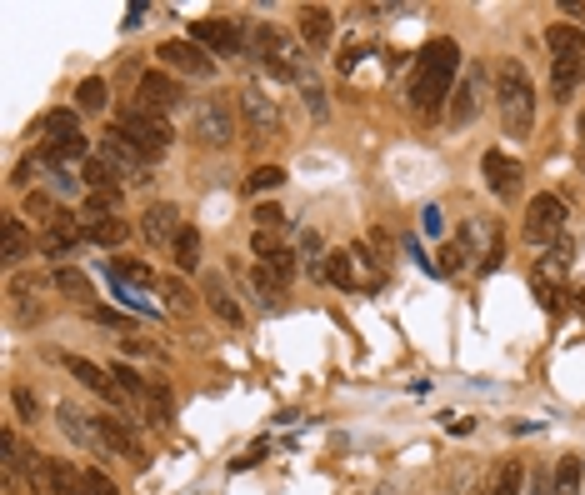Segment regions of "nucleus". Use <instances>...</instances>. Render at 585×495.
<instances>
[{"label":"nucleus","mask_w":585,"mask_h":495,"mask_svg":"<svg viewBox=\"0 0 585 495\" xmlns=\"http://www.w3.org/2000/svg\"><path fill=\"white\" fill-rule=\"evenodd\" d=\"M461 70V46L455 40H431L416 60V76H410V105L420 115L441 111V100L451 96V80Z\"/></svg>","instance_id":"obj_1"},{"label":"nucleus","mask_w":585,"mask_h":495,"mask_svg":"<svg viewBox=\"0 0 585 495\" xmlns=\"http://www.w3.org/2000/svg\"><path fill=\"white\" fill-rule=\"evenodd\" d=\"M495 96H501V111H505V131L510 135H530L536 125V90H530V76L520 60H505L501 76H495Z\"/></svg>","instance_id":"obj_2"},{"label":"nucleus","mask_w":585,"mask_h":495,"mask_svg":"<svg viewBox=\"0 0 585 495\" xmlns=\"http://www.w3.org/2000/svg\"><path fill=\"white\" fill-rule=\"evenodd\" d=\"M111 131H121L125 141H131L135 151L145 155V161H161V155L170 151V141H176V131H170V121H165V115L141 111V105H125V111L115 115V125H111Z\"/></svg>","instance_id":"obj_3"},{"label":"nucleus","mask_w":585,"mask_h":495,"mask_svg":"<svg viewBox=\"0 0 585 495\" xmlns=\"http://www.w3.org/2000/svg\"><path fill=\"white\" fill-rule=\"evenodd\" d=\"M196 141L210 145V151L236 141V105H230V96H210L196 105Z\"/></svg>","instance_id":"obj_4"},{"label":"nucleus","mask_w":585,"mask_h":495,"mask_svg":"<svg viewBox=\"0 0 585 495\" xmlns=\"http://www.w3.org/2000/svg\"><path fill=\"white\" fill-rule=\"evenodd\" d=\"M26 480H30L36 495H80L76 470H70L66 460H56V456H40V450L26 456Z\"/></svg>","instance_id":"obj_5"},{"label":"nucleus","mask_w":585,"mask_h":495,"mask_svg":"<svg viewBox=\"0 0 585 495\" xmlns=\"http://www.w3.org/2000/svg\"><path fill=\"white\" fill-rule=\"evenodd\" d=\"M520 236L536 240V246L560 240V236H566V200H560V195H536L526 205V226H520Z\"/></svg>","instance_id":"obj_6"},{"label":"nucleus","mask_w":585,"mask_h":495,"mask_svg":"<svg viewBox=\"0 0 585 495\" xmlns=\"http://www.w3.org/2000/svg\"><path fill=\"white\" fill-rule=\"evenodd\" d=\"M155 60H165L170 70H180V76H196V80H210V76H216V56H210L206 46H196V40H161V46H155Z\"/></svg>","instance_id":"obj_7"},{"label":"nucleus","mask_w":585,"mask_h":495,"mask_svg":"<svg viewBox=\"0 0 585 495\" xmlns=\"http://www.w3.org/2000/svg\"><path fill=\"white\" fill-rule=\"evenodd\" d=\"M190 40H196V46H206L210 56H236V50H246V30H240L236 20H226V16L190 20Z\"/></svg>","instance_id":"obj_8"},{"label":"nucleus","mask_w":585,"mask_h":495,"mask_svg":"<svg viewBox=\"0 0 585 495\" xmlns=\"http://www.w3.org/2000/svg\"><path fill=\"white\" fill-rule=\"evenodd\" d=\"M240 115H246V125H250V135L255 141H271V135H281L285 131V121H281V105H275L265 90H255L246 86L240 90Z\"/></svg>","instance_id":"obj_9"},{"label":"nucleus","mask_w":585,"mask_h":495,"mask_svg":"<svg viewBox=\"0 0 585 495\" xmlns=\"http://www.w3.org/2000/svg\"><path fill=\"white\" fill-rule=\"evenodd\" d=\"M180 100H186V90H180V80L165 76V70H145L141 86H135V105H141V111L165 115V111H176Z\"/></svg>","instance_id":"obj_10"},{"label":"nucleus","mask_w":585,"mask_h":495,"mask_svg":"<svg viewBox=\"0 0 585 495\" xmlns=\"http://www.w3.org/2000/svg\"><path fill=\"white\" fill-rule=\"evenodd\" d=\"M66 365H70V375H76L85 391H95L101 400H111L115 410H131V395H125L121 385H115V375H111V371H101V365L85 361V355H66Z\"/></svg>","instance_id":"obj_11"},{"label":"nucleus","mask_w":585,"mask_h":495,"mask_svg":"<svg viewBox=\"0 0 585 495\" xmlns=\"http://www.w3.org/2000/svg\"><path fill=\"white\" fill-rule=\"evenodd\" d=\"M101 155L115 165V171H121V181H131V185H141V181H145V171H151V161H145V155L135 151V145L125 141L121 131H111V135H105Z\"/></svg>","instance_id":"obj_12"},{"label":"nucleus","mask_w":585,"mask_h":495,"mask_svg":"<svg viewBox=\"0 0 585 495\" xmlns=\"http://www.w3.org/2000/svg\"><path fill=\"white\" fill-rule=\"evenodd\" d=\"M95 436H101V446L121 450L125 460H135V466H145V446H141V436H135L125 420H115V416H95Z\"/></svg>","instance_id":"obj_13"},{"label":"nucleus","mask_w":585,"mask_h":495,"mask_svg":"<svg viewBox=\"0 0 585 495\" xmlns=\"http://www.w3.org/2000/svg\"><path fill=\"white\" fill-rule=\"evenodd\" d=\"M481 171H485V181H491L495 195L516 200V191H520V161H510L505 151H485L481 155Z\"/></svg>","instance_id":"obj_14"},{"label":"nucleus","mask_w":585,"mask_h":495,"mask_svg":"<svg viewBox=\"0 0 585 495\" xmlns=\"http://www.w3.org/2000/svg\"><path fill=\"white\" fill-rule=\"evenodd\" d=\"M145 240H151V246H176V236H180V210L176 205H165V200H161V205H151V210H145Z\"/></svg>","instance_id":"obj_15"},{"label":"nucleus","mask_w":585,"mask_h":495,"mask_svg":"<svg viewBox=\"0 0 585 495\" xmlns=\"http://www.w3.org/2000/svg\"><path fill=\"white\" fill-rule=\"evenodd\" d=\"M301 36H305V46L325 50V46H331V36H335V16L325 5H305L301 10Z\"/></svg>","instance_id":"obj_16"},{"label":"nucleus","mask_w":585,"mask_h":495,"mask_svg":"<svg viewBox=\"0 0 585 495\" xmlns=\"http://www.w3.org/2000/svg\"><path fill=\"white\" fill-rule=\"evenodd\" d=\"M0 256H5V266H20L30 256V236H26V220L20 216L0 220Z\"/></svg>","instance_id":"obj_17"},{"label":"nucleus","mask_w":585,"mask_h":495,"mask_svg":"<svg viewBox=\"0 0 585 495\" xmlns=\"http://www.w3.org/2000/svg\"><path fill=\"white\" fill-rule=\"evenodd\" d=\"M56 420H60V430H66L70 440H76V446H85V450H101V436H95V420H85L76 405H56Z\"/></svg>","instance_id":"obj_18"},{"label":"nucleus","mask_w":585,"mask_h":495,"mask_svg":"<svg viewBox=\"0 0 585 495\" xmlns=\"http://www.w3.org/2000/svg\"><path fill=\"white\" fill-rule=\"evenodd\" d=\"M40 135H46L40 145H66V141H76V135H80V115H76V111H46V115H40Z\"/></svg>","instance_id":"obj_19"},{"label":"nucleus","mask_w":585,"mask_h":495,"mask_svg":"<svg viewBox=\"0 0 585 495\" xmlns=\"http://www.w3.org/2000/svg\"><path fill=\"white\" fill-rule=\"evenodd\" d=\"M475 105H481V70L475 76H465L461 86H455V96H451V111H445V121L451 125H465L475 115Z\"/></svg>","instance_id":"obj_20"},{"label":"nucleus","mask_w":585,"mask_h":495,"mask_svg":"<svg viewBox=\"0 0 585 495\" xmlns=\"http://www.w3.org/2000/svg\"><path fill=\"white\" fill-rule=\"evenodd\" d=\"M546 46H550V60H585V36L576 26H550Z\"/></svg>","instance_id":"obj_21"},{"label":"nucleus","mask_w":585,"mask_h":495,"mask_svg":"<svg viewBox=\"0 0 585 495\" xmlns=\"http://www.w3.org/2000/svg\"><path fill=\"white\" fill-rule=\"evenodd\" d=\"M570 256H576V246H570L566 236H560V240H550V246H546V256H540V266H536V280H556V286H560V276L570 270Z\"/></svg>","instance_id":"obj_22"},{"label":"nucleus","mask_w":585,"mask_h":495,"mask_svg":"<svg viewBox=\"0 0 585 495\" xmlns=\"http://www.w3.org/2000/svg\"><path fill=\"white\" fill-rule=\"evenodd\" d=\"M206 300H210V311H216L226 325H246V311L230 300V290H226V280H220V276H206Z\"/></svg>","instance_id":"obj_23"},{"label":"nucleus","mask_w":585,"mask_h":495,"mask_svg":"<svg viewBox=\"0 0 585 495\" xmlns=\"http://www.w3.org/2000/svg\"><path fill=\"white\" fill-rule=\"evenodd\" d=\"M26 216H30V220H40L46 230L70 226V220H76V216H66V210H60V205H56V200H50L46 191H30V195H26Z\"/></svg>","instance_id":"obj_24"},{"label":"nucleus","mask_w":585,"mask_h":495,"mask_svg":"<svg viewBox=\"0 0 585 495\" xmlns=\"http://www.w3.org/2000/svg\"><path fill=\"white\" fill-rule=\"evenodd\" d=\"M80 181H85V191H121V171H115L111 161H105V155H90V161L80 165Z\"/></svg>","instance_id":"obj_25"},{"label":"nucleus","mask_w":585,"mask_h":495,"mask_svg":"<svg viewBox=\"0 0 585 495\" xmlns=\"http://www.w3.org/2000/svg\"><path fill=\"white\" fill-rule=\"evenodd\" d=\"M85 240V230H76V220L70 226H56L40 236V256H76V246Z\"/></svg>","instance_id":"obj_26"},{"label":"nucleus","mask_w":585,"mask_h":495,"mask_svg":"<svg viewBox=\"0 0 585 495\" xmlns=\"http://www.w3.org/2000/svg\"><path fill=\"white\" fill-rule=\"evenodd\" d=\"M125 236H131V226H125L121 216H111V220H90V226H85V240H90V246H105V250L125 246Z\"/></svg>","instance_id":"obj_27"},{"label":"nucleus","mask_w":585,"mask_h":495,"mask_svg":"<svg viewBox=\"0 0 585 495\" xmlns=\"http://www.w3.org/2000/svg\"><path fill=\"white\" fill-rule=\"evenodd\" d=\"M105 270H111V280H121V286H155V270L141 266V260L115 256V260H105Z\"/></svg>","instance_id":"obj_28"},{"label":"nucleus","mask_w":585,"mask_h":495,"mask_svg":"<svg viewBox=\"0 0 585 495\" xmlns=\"http://www.w3.org/2000/svg\"><path fill=\"white\" fill-rule=\"evenodd\" d=\"M580 76H585V60H550V90H556V100H566L580 86Z\"/></svg>","instance_id":"obj_29"},{"label":"nucleus","mask_w":585,"mask_h":495,"mask_svg":"<svg viewBox=\"0 0 585 495\" xmlns=\"http://www.w3.org/2000/svg\"><path fill=\"white\" fill-rule=\"evenodd\" d=\"M350 250H331V256H325V280H331L335 290H356L360 280H356V266H350Z\"/></svg>","instance_id":"obj_30"},{"label":"nucleus","mask_w":585,"mask_h":495,"mask_svg":"<svg viewBox=\"0 0 585 495\" xmlns=\"http://www.w3.org/2000/svg\"><path fill=\"white\" fill-rule=\"evenodd\" d=\"M170 256H176L180 270H196V266H200V230H196V226H180V236H176V246H170Z\"/></svg>","instance_id":"obj_31"},{"label":"nucleus","mask_w":585,"mask_h":495,"mask_svg":"<svg viewBox=\"0 0 585 495\" xmlns=\"http://www.w3.org/2000/svg\"><path fill=\"white\" fill-rule=\"evenodd\" d=\"M580 480H585V466L576 456H566L556 466V486H550V495H580Z\"/></svg>","instance_id":"obj_32"},{"label":"nucleus","mask_w":585,"mask_h":495,"mask_svg":"<svg viewBox=\"0 0 585 495\" xmlns=\"http://www.w3.org/2000/svg\"><path fill=\"white\" fill-rule=\"evenodd\" d=\"M85 216H90V220L121 216V191H85Z\"/></svg>","instance_id":"obj_33"},{"label":"nucleus","mask_w":585,"mask_h":495,"mask_svg":"<svg viewBox=\"0 0 585 495\" xmlns=\"http://www.w3.org/2000/svg\"><path fill=\"white\" fill-rule=\"evenodd\" d=\"M56 286L66 290V296H76V300H85V305L95 300V286H90V280L80 276L76 266H60V270H56Z\"/></svg>","instance_id":"obj_34"},{"label":"nucleus","mask_w":585,"mask_h":495,"mask_svg":"<svg viewBox=\"0 0 585 495\" xmlns=\"http://www.w3.org/2000/svg\"><path fill=\"white\" fill-rule=\"evenodd\" d=\"M520 486H526V466H520V460H505L491 480V495H520Z\"/></svg>","instance_id":"obj_35"},{"label":"nucleus","mask_w":585,"mask_h":495,"mask_svg":"<svg viewBox=\"0 0 585 495\" xmlns=\"http://www.w3.org/2000/svg\"><path fill=\"white\" fill-rule=\"evenodd\" d=\"M76 105L80 111H105V80L101 76H90V80H80V90H76Z\"/></svg>","instance_id":"obj_36"},{"label":"nucleus","mask_w":585,"mask_h":495,"mask_svg":"<svg viewBox=\"0 0 585 495\" xmlns=\"http://www.w3.org/2000/svg\"><path fill=\"white\" fill-rule=\"evenodd\" d=\"M275 185H285V171H281V165H255L250 181H246V191L261 195V191H275Z\"/></svg>","instance_id":"obj_37"},{"label":"nucleus","mask_w":585,"mask_h":495,"mask_svg":"<svg viewBox=\"0 0 585 495\" xmlns=\"http://www.w3.org/2000/svg\"><path fill=\"white\" fill-rule=\"evenodd\" d=\"M80 495H121L105 470H80Z\"/></svg>","instance_id":"obj_38"},{"label":"nucleus","mask_w":585,"mask_h":495,"mask_svg":"<svg viewBox=\"0 0 585 495\" xmlns=\"http://www.w3.org/2000/svg\"><path fill=\"white\" fill-rule=\"evenodd\" d=\"M255 226L271 230V236H281V230L291 226V220H285V210H281V205H255Z\"/></svg>","instance_id":"obj_39"},{"label":"nucleus","mask_w":585,"mask_h":495,"mask_svg":"<svg viewBox=\"0 0 585 495\" xmlns=\"http://www.w3.org/2000/svg\"><path fill=\"white\" fill-rule=\"evenodd\" d=\"M530 286H536V296H540V305H546V311H566V290H560V286H550V280H536V276H530Z\"/></svg>","instance_id":"obj_40"},{"label":"nucleus","mask_w":585,"mask_h":495,"mask_svg":"<svg viewBox=\"0 0 585 495\" xmlns=\"http://www.w3.org/2000/svg\"><path fill=\"white\" fill-rule=\"evenodd\" d=\"M305 105H311V115H315V121H325V115H331V105H325V86H321V80H305Z\"/></svg>","instance_id":"obj_41"},{"label":"nucleus","mask_w":585,"mask_h":495,"mask_svg":"<svg viewBox=\"0 0 585 495\" xmlns=\"http://www.w3.org/2000/svg\"><path fill=\"white\" fill-rule=\"evenodd\" d=\"M111 375H115V385H121L125 395H141V391H151V385H145L141 375L131 371V365H111Z\"/></svg>","instance_id":"obj_42"},{"label":"nucleus","mask_w":585,"mask_h":495,"mask_svg":"<svg viewBox=\"0 0 585 495\" xmlns=\"http://www.w3.org/2000/svg\"><path fill=\"white\" fill-rule=\"evenodd\" d=\"M461 260H465L461 246H441V260H435V270H441V276H455V270H461Z\"/></svg>","instance_id":"obj_43"},{"label":"nucleus","mask_w":585,"mask_h":495,"mask_svg":"<svg viewBox=\"0 0 585 495\" xmlns=\"http://www.w3.org/2000/svg\"><path fill=\"white\" fill-rule=\"evenodd\" d=\"M0 446H5V476H16V466H20V440H16V430L5 426V436H0Z\"/></svg>","instance_id":"obj_44"},{"label":"nucleus","mask_w":585,"mask_h":495,"mask_svg":"<svg viewBox=\"0 0 585 495\" xmlns=\"http://www.w3.org/2000/svg\"><path fill=\"white\" fill-rule=\"evenodd\" d=\"M145 395H151V416H161V420H170V391H165V385L155 381V385H151V391H145Z\"/></svg>","instance_id":"obj_45"},{"label":"nucleus","mask_w":585,"mask_h":495,"mask_svg":"<svg viewBox=\"0 0 585 495\" xmlns=\"http://www.w3.org/2000/svg\"><path fill=\"white\" fill-rule=\"evenodd\" d=\"M161 290H165L170 300H176V311H190V305H196V300H190V290L180 286V280H161Z\"/></svg>","instance_id":"obj_46"},{"label":"nucleus","mask_w":585,"mask_h":495,"mask_svg":"<svg viewBox=\"0 0 585 495\" xmlns=\"http://www.w3.org/2000/svg\"><path fill=\"white\" fill-rule=\"evenodd\" d=\"M265 450H271V446H265V440H261V446H250V450H246V456H240V460H230V470H250V466H261V460H265Z\"/></svg>","instance_id":"obj_47"},{"label":"nucleus","mask_w":585,"mask_h":495,"mask_svg":"<svg viewBox=\"0 0 585 495\" xmlns=\"http://www.w3.org/2000/svg\"><path fill=\"white\" fill-rule=\"evenodd\" d=\"M275 250H281V240H275L271 230H255V256H261V260H271Z\"/></svg>","instance_id":"obj_48"},{"label":"nucleus","mask_w":585,"mask_h":495,"mask_svg":"<svg viewBox=\"0 0 585 495\" xmlns=\"http://www.w3.org/2000/svg\"><path fill=\"white\" fill-rule=\"evenodd\" d=\"M420 226H425V236H441V230H445V216H441V210H435V205H425Z\"/></svg>","instance_id":"obj_49"},{"label":"nucleus","mask_w":585,"mask_h":495,"mask_svg":"<svg viewBox=\"0 0 585 495\" xmlns=\"http://www.w3.org/2000/svg\"><path fill=\"white\" fill-rule=\"evenodd\" d=\"M16 405H20V416H30V420H36V416H40V400H36V395H30V391H26V385H20V391H16Z\"/></svg>","instance_id":"obj_50"},{"label":"nucleus","mask_w":585,"mask_h":495,"mask_svg":"<svg viewBox=\"0 0 585 495\" xmlns=\"http://www.w3.org/2000/svg\"><path fill=\"white\" fill-rule=\"evenodd\" d=\"M360 56H366V50H360V46H346V50H340V70H346V76H350V70H356V60Z\"/></svg>","instance_id":"obj_51"},{"label":"nucleus","mask_w":585,"mask_h":495,"mask_svg":"<svg viewBox=\"0 0 585 495\" xmlns=\"http://www.w3.org/2000/svg\"><path fill=\"white\" fill-rule=\"evenodd\" d=\"M95 321H101V325H131L121 311H95Z\"/></svg>","instance_id":"obj_52"},{"label":"nucleus","mask_w":585,"mask_h":495,"mask_svg":"<svg viewBox=\"0 0 585 495\" xmlns=\"http://www.w3.org/2000/svg\"><path fill=\"white\" fill-rule=\"evenodd\" d=\"M576 131H580V141H585V111H580V121H576Z\"/></svg>","instance_id":"obj_53"},{"label":"nucleus","mask_w":585,"mask_h":495,"mask_svg":"<svg viewBox=\"0 0 585 495\" xmlns=\"http://www.w3.org/2000/svg\"><path fill=\"white\" fill-rule=\"evenodd\" d=\"M580 311H585V290H580Z\"/></svg>","instance_id":"obj_54"}]
</instances>
